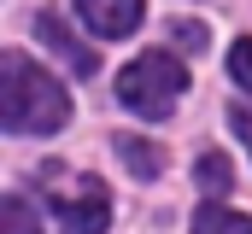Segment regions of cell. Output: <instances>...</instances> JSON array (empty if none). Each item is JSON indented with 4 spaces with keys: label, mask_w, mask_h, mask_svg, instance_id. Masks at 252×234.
<instances>
[{
    "label": "cell",
    "mask_w": 252,
    "mask_h": 234,
    "mask_svg": "<svg viewBox=\"0 0 252 234\" xmlns=\"http://www.w3.org/2000/svg\"><path fill=\"white\" fill-rule=\"evenodd\" d=\"M193 234H252V217L229 211V205H199L193 211Z\"/></svg>",
    "instance_id": "obj_7"
},
{
    "label": "cell",
    "mask_w": 252,
    "mask_h": 234,
    "mask_svg": "<svg viewBox=\"0 0 252 234\" xmlns=\"http://www.w3.org/2000/svg\"><path fill=\"white\" fill-rule=\"evenodd\" d=\"M35 35H41V47L59 58L70 76H94V64H100V58H94V47H82V41L64 29V18L53 12V6H47V12H35Z\"/></svg>",
    "instance_id": "obj_5"
},
{
    "label": "cell",
    "mask_w": 252,
    "mask_h": 234,
    "mask_svg": "<svg viewBox=\"0 0 252 234\" xmlns=\"http://www.w3.org/2000/svg\"><path fill=\"white\" fill-rule=\"evenodd\" d=\"M112 146L124 152V164H129L135 176H147V181H153V176H164V146H153V141H141V135H118Z\"/></svg>",
    "instance_id": "obj_6"
},
{
    "label": "cell",
    "mask_w": 252,
    "mask_h": 234,
    "mask_svg": "<svg viewBox=\"0 0 252 234\" xmlns=\"http://www.w3.org/2000/svg\"><path fill=\"white\" fill-rule=\"evenodd\" d=\"M76 18H82L88 35H100V41H124V35L141 29L147 0H76Z\"/></svg>",
    "instance_id": "obj_4"
},
{
    "label": "cell",
    "mask_w": 252,
    "mask_h": 234,
    "mask_svg": "<svg viewBox=\"0 0 252 234\" xmlns=\"http://www.w3.org/2000/svg\"><path fill=\"white\" fill-rule=\"evenodd\" d=\"M199 187L217 199V193H229L235 187V164L223 158V152H199Z\"/></svg>",
    "instance_id": "obj_8"
},
{
    "label": "cell",
    "mask_w": 252,
    "mask_h": 234,
    "mask_svg": "<svg viewBox=\"0 0 252 234\" xmlns=\"http://www.w3.org/2000/svg\"><path fill=\"white\" fill-rule=\"evenodd\" d=\"M229 76H235V82L252 94V35H241V41L229 47Z\"/></svg>",
    "instance_id": "obj_9"
},
{
    "label": "cell",
    "mask_w": 252,
    "mask_h": 234,
    "mask_svg": "<svg viewBox=\"0 0 252 234\" xmlns=\"http://www.w3.org/2000/svg\"><path fill=\"white\" fill-rule=\"evenodd\" d=\"M53 217L64 234H106L112 229V187L94 176H76L70 187L53 193Z\"/></svg>",
    "instance_id": "obj_3"
},
{
    "label": "cell",
    "mask_w": 252,
    "mask_h": 234,
    "mask_svg": "<svg viewBox=\"0 0 252 234\" xmlns=\"http://www.w3.org/2000/svg\"><path fill=\"white\" fill-rule=\"evenodd\" d=\"M229 123H235V135L252 146V112H241V106H235V112H229Z\"/></svg>",
    "instance_id": "obj_12"
},
{
    "label": "cell",
    "mask_w": 252,
    "mask_h": 234,
    "mask_svg": "<svg viewBox=\"0 0 252 234\" xmlns=\"http://www.w3.org/2000/svg\"><path fill=\"white\" fill-rule=\"evenodd\" d=\"M176 47L199 53V47H205V24H188V18H176Z\"/></svg>",
    "instance_id": "obj_11"
},
{
    "label": "cell",
    "mask_w": 252,
    "mask_h": 234,
    "mask_svg": "<svg viewBox=\"0 0 252 234\" xmlns=\"http://www.w3.org/2000/svg\"><path fill=\"white\" fill-rule=\"evenodd\" d=\"M0 217H6V234H35V211H30V199H6Z\"/></svg>",
    "instance_id": "obj_10"
},
{
    "label": "cell",
    "mask_w": 252,
    "mask_h": 234,
    "mask_svg": "<svg viewBox=\"0 0 252 234\" xmlns=\"http://www.w3.org/2000/svg\"><path fill=\"white\" fill-rule=\"evenodd\" d=\"M0 123L12 135H59L70 123V100L41 64H30L24 53H6L0 58Z\"/></svg>",
    "instance_id": "obj_1"
},
{
    "label": "cell",
    "mask_w": 252,
    "mask_h": 234,
    "mask_svg": "<svg viewBox=\"0 0 252 234\" xmlns=\"http://www.w3.org/2000/svg\"><path fill=\"white\" fill-rule=\"evenodd\" d=\"M182 88H188V64L176 53H141L118 70V100L135 117H147V123L170 117V106L182 100Z\"/></svg>",
    "instance_id": "obj_2"
}]
</instances>
